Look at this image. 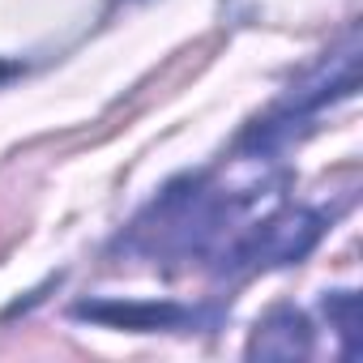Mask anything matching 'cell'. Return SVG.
Here are the masks:
<instances>
[{"instance_id":"cell-1","label":"cell","mask_w":363,"mask_h":363,"mask_svg":"<svg viewBox=\"0 0 363 363\" xmlns=\"http://www.w3.org/2000/svg\"><path fill=\"white\" fill-rule=\"evenodd\" d=\"M312 350V325L295 308H274L265 320H257V333L248 342V354H269V359H295Z\"/></svg>"},{"instance_id":"cell-2","label":"cell","mask_w":363,"mask_h":363,"mask_svg":"<svg viewBox=\"0 0 363 363\" xmlns=\"http://www.w3.org/2000/svg\"><path fill=\"white\" fill-rule=\"evenodd\" d=\"M77 316H94V320H120L133 329H179L184 320H197V312L184 308H158V303H141V308H77Z\"/></svg>"}]
</instances>
